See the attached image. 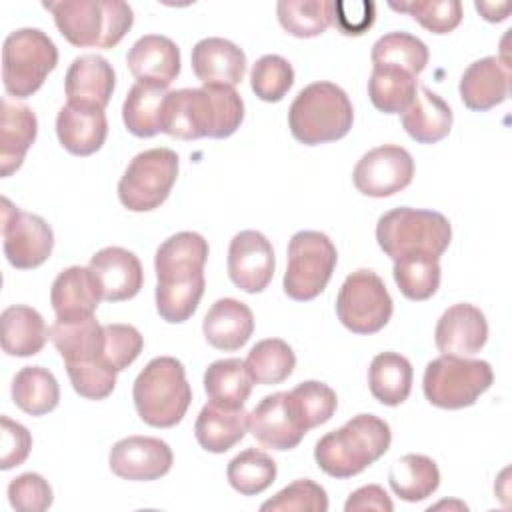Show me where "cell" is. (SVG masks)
I'll return each mask as SVG.
<instances>
[{
    "instance_id": "obj_16",
    "label": "cell",
    "mask_w": 512,
    "mask_h": 512,
    "mask_svg": "<svg viewBox=\"0 0 512 512\" xmlns=\"http://www.w3.org/2000/svg\"><path fill=\"white\" fill-rule=\"evenodd\" d=\"M88 268L96 276L102 290V300L122 302L134 298L144 284V270L138 256L120 246L98 250Z\"/></svg>"
},
{
    "instance_id": "obj_19",
    "label": "cell",
    "mask_w": 512,
    "mask_h": 512,
    "mask_svg": "<svg viewBox=\"0 0 512 512\" xmlns=\"http://www.w3.org/2000/svg\"><path fill=\"white\" fill-rule=\"evenodd\" d=\"M116 76L112 64L98 54H82L72 60L64 90L68 104L104 110L112 98Z\"/></svg>"
},
{
    "instance_id": "obj_9",
    "label": "cell",
    "mask_w": 512,
    "mask_h": 512,
    "mask_svg": "<svg viewBox=\"0 0 512 512\" xmlns=\"http://www.w3.org/2000/svg\"><path fill=\"white\" fill-rule=\"evenodd\" d=\"M336 262V246L324 232H296L288 244V266L282 282L286 296L298 302L320 296L332 278Z\"/></svg>"
},
{
    "instance_id": "obj_38",
    "label": "cell",
    "mask_w": 512,
    "mask_h": 512,
    "mask_svg": "<svg viewBox=\"0 0 512 512\" xmlns=\"http://www.w3.org/2000/svg\"><path fill=\"white\" fill-rule=\"evenodd\" d=\"M244 364L254 384L268 386L284 382L294 372L296 356L288 342L280 338H266L250 348Z\"/></svg>"
},
{
    "instance_id": "obj_8",
    "label": "cell",
    "mask_w": 512,
    "mask_h": 512,
    "mask_svg": "<svg viewBox=\"0 0 512 512\" xmlns=\"http://www.w3.org/2000/svg\"><path fill=\"white\" fill-rule=\"evenodd\" d=\"M492 380L494 372L486 360L442 354L428 362L422 388L430 404L458 410L472 406L492 386Z\"/></svg>"
},
{
    "instance_id": "obj_36",
    "label": "cell",
    "mask_w": 512,
    "mask_h": 512,
    "mask_svg": "<svg viewBox=\"0 0 512 512\" xmlns=\"http://www.w3.org/2000/svg\"><path fill=\"white\" fill-rule=\"evenodd\" d=\"M254 380L240 358H222L212 362L204 372V390L210 402L240 408L252 392Z\"/></svg>"
},
{
    "instance_id": "obj_27",
    "label": "cell",
    "mask_w": 512,
    "mask_h": 512,
    "mask_svg": "<svg viewBox=\"0 0 512 512\" xmlns=\"http://www.w3.org/2000/svg\"><path fill=\"white\" fill-rule=\"evenodd\" d=\"M38 132V120L30 106L12 104L2 100V124H0V174L2 178L16 172L28 148L34 144Z\"/></svg>"
},
{
    "instance_id": "obj_15",
    "label": "cell",
    "mask_w": 512,
    "mask_h": 512,
    "mask_svg": "<svg viewBox=\"0 0 512 512\" xmlns=\"http://www.w3.org/2000/svg\"><path fill=\"white\" fill-rule=\"evenodd\" d=\"M274 250L258 230H242L230 240L228 276L244 292H262L274 276Z\"/></svg>"
},
{
    "instance_id": "obj_43",
    "label": "cell",
    "mask_w": 512,
    "mask_h": 512,
    "mask_svg": "<svg viewBox=\"0 0 512 512\" xmlns=\"http://www.w3.org/2000/svg\"><path fill=\"white\" fill-rule=\"evenodd\" d=\"M276 462L258 448H246L228 462L230 486L242 496H256L276 480Z\"/></svg>"
},
{
    "instance_id": "obj_46",
    "label": "cell",
    "mask_w": 512,
    "mask_h": 512,
    "mask_svg": "<svg viewBox=\"0 0 512 512\" xmlns=\"http://www.w3.org/2000/svg\"><path fill=\"white\" fill-rule=\"evenodd\" d=\"M396 12L410 14L422 28L434 34L452 32L462 20L460 0H412V2H388Z\"/></svg>"
},
{
    "instance_id": "obj_2",
    "label": "cell",
    "mask_w": 512,
    "mask_h": 512,
    "mask_svg": "<svg viewBox=\"0 0 512 512\" xmlns=\"http://www.w3.org/2000/svg\"><path fill=\"white\" fill-rule=\"evenodd\" d=\"M390 442L388 422L374 414H358L316 442L314 460L332 478H352L384 456Z\"/></svg>"
},
{
    "instance_id": "obj_23",
    "label": "cell",
    "mask_w": 512,
    "mask_h": 512,
    "mask_svg": "<svg viewBox=\"0 0 512 512\" xmlns=\"http://www.w3.org/2000/svg\"><path fill=\"white\" fill-rule=\"evenodd\" d=\"M100 300L102 290L88 266H70L52 282L50 304L56 312V320L70 322L94 316Z\"/></svg>"
},
{
    "instance_id": "obj_52",
    "label": "cell",
    "mask_w": 512,
    "mask_h": 512,
    "mask_svg": "<svg viewBox=\"0 0 512 512\" xmlns=\"http://www.w3.org/2000/svg\"><path fill=\"white\" fill-rule=\"evenodd\" d=\"M2 424V458L0 468L10 470L14 466H20L32 448V436L26 430V426L10 420L8 416L0 418Z\"/></svg>"
},
{
    "instance_id": "obj_48",
    "label": "cell",
    "mask_w": 512,
    "mask_h": 512,
    "mask_svg": "<svg viewBox=\"0 0 512 512\" xmlns=\"http://www.w3.org/2000/svg\"><path fill=\"white\" fill-rule=\"evenodd\" d=\"M102 332V358L112 370L122 372L140 356L144 348V338L134 326L104 324Z\"/></svg>"
},
{
    "instance_id": "obj_35",
    "label": "cell",
    "mask_w": 512,
    "mask_h": 512,
    "mask_svg": "<svg viewBox=\"0 0 512 512\" xmlns=\"http://www.w3.org/2000/svg\"><path fill=\"white\" fill-rule=\"evenodd\" d=\"M388 482L402 500L420 502L432 496L440 486V470L436 462L424 454H406L392 464Z\"/></svg>"
},
{
    "instance_id": "obj_25",
    "label": "cell",
    "mask_w": 512,
    "mask_h": 512,
    "mask_svg": "<svg viewBox=\"0 0 512 512\" xmlns=\"http://www.w3.org/2000/svg\"><path fill=\"white\" fill-rule=\"evenodd\" d=\"M208 258V242L198 232H178L166 238L154 256V270L158 282L188 280L204 274Z\"/></svg>"
},
{
    "instance_id": "obj_14",
    "label": "cell",
    "mask_w": 512,
    "mask_h": 512,
    "mask_svg": "<svg viewBox=\"0 0 512 512\" xmlns=\"http://www.w3.org/2000/svg\"><path fill=\"white\" fill-rule=\"evenodd\" d=\"M174 454L170 446L154 436H128L118 440L108 454L110 470L124 480L150 482L170 472Z\"/></svg>"
},
{
    "instance_id": "obj_12",
    "label": "cell",
    "mask_w": 512,
    "mask_h": 512,
    "mask_svg": "<svg viewBox=\"0 0 512 512\" xmlns=\"http://www.w3.org/2000/svg\"><path fill=\"white\" fill-rule=\"evenodd\" d=\"M2 238L4 256L18 270L44 264L54 248L50 224L38 214L16 208L8 198H2Z\"/></svg>"
},
{
    "instance_id": "obj_50",
    "label": "cell",
    "mask_w": 512,
    "mask_h": 512,
    "mask_svg": "<svg viewBox=\"0 0 512 512\" xmlns=\"http://www.w3.org/2000/svg\"><path fill=\"white\" fill-rule=\"evenodd\" d=\"M8 500L14 510L44 512L52 506L54 496L50 484L40 474L26 472L8 484Z\"/></svg>"
},
{
    "instance_id": "obj_17",
    "label": "cell",
    "mask_w": 512,
    "mask_h": 512,
    "mask_svg": "<svg viewBox=\"0 0 512 512\" xmlns=\"http://www.w3.org/2000/svg\"><path fill=\"white\" fill-rule=\"evenodd\" d=\"M488 338V322L480 308L468 302L450 306L438 320L434 342L442 354L472 356Z\"/></svg>"
},
{
    "instance_id": "obj_34",
    "label": "cell",
    "mask_w": 512,
    "mask_h": 512,
    "mask_svg": "<svg viewBox=\"0 0 512 512\" xmlns=\"http://www.w3.org/2000/svg\"><path fill=\"white\" fill-rule=\"evenodd\" d=\"M12 400L22 412L30 416H44L58 406V380L48 368L24 366L12 380Z\"/></svg>"
},
{
    "instance_id": "obj_45",
    "label": "cell",
    "mask_w": 512,
    "mask_h": 512,
    "mask_svg": "<svg viewBox=\"0 0 512 512\" xmlns=\"http://www.w3.org/2000/svg\"><path fill=\"white\" fill-rule=\"evenodd\" d=\"M294 84L292 64L278 56L266 54L256 60L250 72L252 92L264 102H280Z\"/></svg>"
},
{
    "instance_id": "obj_26",
    "label": "cell",
    "mask_w": 512,
    "mask_h": 512,
    "mask_svg": "<svg viewBox=\"0 0 512 512\" xmlns=\"http://www.w3.org/2000/svg\"><path fill=\"white\" fill-rule=\"evenodd\" d=\"M202 332L206 342L218 350H240L254 332L252 310L236 298H220L206 312Z\"/></svg>"
},
{
    "instance_id": "obj_4",
    "label": "cell",
    "mask_w": 512,
    "mask_h": 512,
    "mask_svg": "<svg viewBox=\"0 0 512 512\" xmlns=\"http://www.w3.org/2000/svg\"><path fill=\"white\" fill-rule=\"evenodd\" d=\"M354 122V108L348 94L332 82H312L298 92L288 110L292 136L316 146L344 138Z\"/></svg>"
},
{
    "instance_id": "obj_47",
    "label": "cell",
    "mask_w": 512,
    "mask_h": 512,
    "mask_svg": "<svg viewBox=\"0 0 512 512\" xmlns=\"http://www.w3.org/2000/svg\"><path fill=\"white\" fill-rule=\"evenodd\" d=\"M262 512H286V510H296V512H326L328 510V496L326 490L316 484L314 480L302 478L294 480L280 492H276L270 500H266L260 506Z\"/></svg>"
},
{
    "instance_id": "obj_40",
    "label": "cell",
    "mask_w": 512,
    "mask_h": 512,
    "mask_svg": "<svg viewBox=\"0 0 512 512\" xmlns=\"http://www.w3.org/2000/svg\"><path fill=\"white\" fill-rule=\"evenodd\" d=\"M374 66H390L418 76L428 64V46L408 32H388L380 36L370 52Z\"/></svg>"
},
{
    "instance_id": "obj_24",
    "label": "cell",
    "mask_w": 512,
    "mask_h": 512,
    "mask_svg": "<svg viewBox=\"0 0 512 512\" xmlns=\"http://www.w3.org/2000/svg\"><path fill=\"white\" fill-rule=\"evenodd\" d=\"M56 134L70 154L90 156L102 148L108 136V120L100 108L66 102L56 116Z\"/></svg>"
},
{
    "instance_id": "obj_54",
    "label": "cell",
    "mask_w": 512,
    "mask_h": 512,
    "mask_svg": "<svg viewBox=\"0 0 512 512\" xmlns=\"http://www.w3.org/2000/svg\"><path fill=\"white\" fill-rule=\"evenodd\" d=\"M476 10L488 20V22H502L508 18L510 12V4L502 2V4H494V2H476Z\"/></svg>"
},
{
    "instance_id": "obj_3",
    "label": "cell",
    "mask_w": 512,
    "mask_h": 512,
    "mask_svg": "<svg viewBox=\"0 0 512 512\" xmlns=\"http://www.w3.org/2000/svg\"><path fill=\"white\" fill-rule=\"evenodd\" d=\"M44 8L78 48H114L134 24V12L122 0H60L44 2Z\"/></svg>"
},
{
    "instance_id": "obj_5",
    "label": "cell",
    "mask_w": 512,
    "mask_h": 512,
    "mask_svg": "<svg viewBox=\"0 0 512 512\" xmlns=\"http://www.w3.org/2000/svg\"><path fill=\"white\" fill-rule=\"evenodd\" d=\"M132 398L140 420L148 426H176L192 402V388L182 362L172 356L152 358L136 376Z\"/></svg>"
},
{
    "instance_id": "obj_1",
    "label": "cell",
    "mask_w": 512,
    "mask_h": 512,
    "mask_svg": "<svg viewBox=\"0 0 512 512\" xmlns=\"http://www.w3.org/2000/svg\"><path fill=\"white\" fill-rule=\"evenodd\" d=\"M244 120V102L232 86L180 88L166 94L162 132L180 140L228 138Z\"/></svg>"
},
{
    "instance_id": "obj_29",
    "label": "cell",
    "mask_w": 512,
    "mask_h": 512,
    "mask_svg": "<svg viewBox=\"0 0 512 512\" xmlns=\"http://www.w3.org/2000/svg\"><path fill=\"white\" fill-rule=\"evenodd\" d=\"M248 430V412L244 406L240 408H226L214 402H208L202 406L196 424L194 434L198 444L206 452L222 454L236 446Z\"/></svg>"
},
{
    "instance_id": "obj_32",
    "label": "cell",
    "mask_w": 512,
    "mask_h": 512,
    "mask_svg": "<svg viewBox=\"0 0 512 512\" xmlns=\"http://www.w3.org/2000/svg\"><path fill=\"white\" fill-rule=\"evenodd\" d=\"M414 370L406 356L398 352H380L368 368V386L372 396L384 406L402 404L412 390Z\"/></svg>"
},
{
    "instance_id": "obj_37",
    "label": "cell",
    "mask_w": 512,
    "mask_h": 512,
    "mask_svg": "<svg viewBox=\"0 0 512 512\" xmlns=\"http://www.w3.org/2000/svg\"><path fill=\"white\" fill-rule=\"evenodd\" d=\"M418 92V76L390 66H374L368 80L370 102L384 114H402Z\"/></svg>"
},
{
    "instance_id": "obj_51",
    "label": "cell",
    "mask_w": 512,
    "mask_h": 512,
    "mask_svg": "<svg viewBox=\"0 0 512 512\" xmlns=\"http://www.w3.org/2000/svg\"><path fill=\"white\" fill-rule=\"evenodd\" d=\"M332 18L342 34L360 36L372 28L376 20V4L370 0H344L334 2Z\"/></svg>"
},
{
    "instance_id": "obj_21",
    "label": "cell",
    "mask_w": 512,
    "mask_h": 512,
    "mask_svg": "<svg viewBox=\"0 0 512 512\" xmlns=\"http://www.w3.org/2000/svg\"><path fill=\"white\" fill-rule=\"evenodd\" d=\"M192 70L204 86H236L246 74V54L218 36L202 38L192 48Z\"/></svg>"
},
{
    "instance_id": "obj_18",
    "label": "cell",
    "mask_w": 512,
    "mask_h": 512,
    "mask_svg": "<svg viewBox=\"0 0 512 512\" xmlns=\"http://www.w3.org/2000/svg\"><path fill=\"white\" fill-rule=\"evenodd\" d=\"M248 428L264 448L272 450H292L306 434L288 406L286 392L264 396L248 414Z\"/></svg>"
},
{
    "instance_id": "obj_33",
    "label": "cell",
    "mask_w": 512,
    "mask_h": 512,
    "mask_svg": "<svg viewBox=\"0 0 512 512\" xmlns=\"http://www.w3.org/2000/svg\"><path fill=\"white\" fill-rule=\"evenodd\" d=\"M166 88L136 82L122 104V120L130 134L138 138H152L162 132V110Z\"/></svg>"
},
{
    "instance_id": "obj_10",
    "label": "cell",
    "mask_w": 512,
    "mask_h": 512,
    "mask_svg": "<svg viewBox=\"0 0 512 512\" xmlns=\"http://www.w3.org/2000/svg\"><path fill=\"white\" fill-rule=\"evenodd\" d=\"M178 176V154L150 148L136 154L118 182V198L132 212H150L168 196Z\"/></svg>"
},
{
    "instance_id": "obj_39",
    "label": "cell",
    "mask_w": 512,
    "mask_h": 512,
    "mask_svg": "<svg viewBox=\"0 0 512 512\" xmlns=\"http://www.w3.org/2000/svg\"><path fill=\"white\" fill-rule=\"evenodd\" d=\"M288 406L304 432L328 422L338 406L336 392L318 380L300 382L296 388L286 392Z\"/></svg>"
},
{
    "instance_id": "obj_6",
    "label": "cell",
    "mask_w": 512,
    "mask_h": 512,
    "mask_svg": "<svg viewBox=\"0 0 512 512\" xmlns=\"http://www.w3.org/2000/svg\"><path fill=\"white\" fill-rule=\"evenodd\" d=\"M376 240L392 260L428 254L440 258L452 240L448 218L436 210L394 208L378 218Z\"/></svg>"
},
{
    "instance_id": "obj_7",
    "label": "cell",
    "mask_w": 512,
    "mask_h": 512,
    "mask_svg": "<svg viewBox=\"0 0 512 512\" xmlns=\"http://www.w3.org/2000/svg\"><path fill=\"white\" fill-rule=\"evenodd\" d=\"M58 64V48L38 28L10 32L2 46V80L12 98L32 96Z\"/></svg>"
},
{
    "instance_id": "obj_53",
    "label": "cell",
    "mask_w": 512,
    "mask_h": 512,
    "mask_svg": "<svg viewBox=\"0 0 512 512\" xmlns=\"http://www.w3.org/2000/svg\"><path fill=\"white\" fill-rule=\"evenodd\" d=\"M346 512H360V510H378V512H392L394 504L388 498L386 490L378 484H368L362 486L358 490H354L346 504H344Z\"/></svg>"
},
{
    "instance_id": "obj_22",
    "label": "cell",
    "mask_w": 512,
    "mask_h": 512,
    "mask_svg": "<svg viewBox=\"0 0 512 512\" xmlns=\"http://www.w3.org/2000/svg\"><path fill=\"white\" fill-rule=\"evenodd\" d=\"M458 90L466 108L486 112L508 98L510 66L498 56L480 58L464 70Z\"/></svg>"
},
{
    "instance_id": "obj_41",
    "label": "cell",
    "mask_w": 512,
    "mask_h": 512,
    "mask_svg": "<svg viewBox=\"0 0 512 512\" xmlns=\"http://www.w3.org/2000/svg\"><path fill=\"white\" fill-rule=\"evenodd\" d=\"M334 2L328 0H280L276 14L280 26L296 38H314L334 22Z\"/></svg>"
},
{
    "instance_id": "obj_13",
    "label": "cell",
    "mask_w": 512,
    "mask_h": 512,
    "mask_svg": "<svg viewBox=\"0 0 512 512\" xmlns=\"http://www.w3.org/2000/svg\"><path fill=\"white\" fill-rule=\"evenodd\" d=\"M414 176L410 152L396 144H384L368 150L354 166L352 180L360 194L386 198L404 190Z\"/></svg>"
},
{
    "instance_id": "obj_31",
    "label": "cell",
    "mask_w": 512,
    "mask_h": 512,
    "mask_svg": "<svg viewBox=\"0 0 512 512\" xmlns=\"http://www.w3.org/2000/svg\"><path fill=\"white\" fill-rule=\"evenodd\" d=\"M102 336V324L96 320V316L70 322L56 320L50 326V340L60 352L66 366L84 362H104Z\"/></svg>"
},
{
    "instance_id": "obj_28",
    "label": "cell",
    "mask_w": 512,
    "mask_h": 512,
    "mask_svg": "<svg viewBox=\"0 0 512 512\" xmlns=\"http://www.w3.org/2000/svg\"><path fill=\"white\" fill-rule=\"evenodd\" d=\"M452 108L430 88L418 86L412 104L400 114L402 128L420 144H434L450 134Z\"/></svg>"
},
{
    "instance_id": "obj_49",
    "label": "cell",
    "mask_w": 512,
    "mask_h": 512,
    "mask_svg": "<svg viewBox=\"0 0 512 512\" xmlns=\"http://www.w3.org/2000/svg\"><path fill=\"white\" fill-rule=\"evenodd\" d=\"M66 372L76 394L88 400L108 398L116 386V374H118L106 362L68 364Z\"/></svg>"
},
{
    "instance_id": "obj_20",
    "label": "cell",
    "mask_w": 512,
    "mask_h": 512,
    "mask_svg": "<svg viewBox=\"0 0 512 512\" xmlns=\"http://www.w3.org/2000/svg\"><path fill=\"white\" fill-rule=\"evenodd\" d=\"M126 64L138 82L168 88L180 74V48L168 36L146 34L132 44Z\"/></svg>"
},
{
    "instance_id": "obj_42",
    "label": "cell",
    "mask_w": 512,
    "mask_h": 512,
    "mask_svg": "<svg viewBox=\"0 0 512 512\" xmlns=\"http://www.w3.org/2000/svg\"><path fill=\"white\" fill-rule=\"evenodd\" d=\"M394 280L408 300H428L440 286V258L414 254L394 260Z\"/></svg>"
},
{
    "instance_id": "obj_44",
    "label": "cell",
    "mask_w": 512,
    "mask_h": 512,
    "mask_svg": "<svg viewBox=\"0 0 512 512\" xmlns=\"http://www.w3.org/2000/svg\"><path fill=\"white\" fill-rule=\"evenodd\" d=\"M204 274H196L188 280L158 282L156 286V310L162 320L170 324L186 322L198 308L204 294Z\"/></svg>"
},
{
    "instance_id": "obj_11",
    "label": "cell",
    "mask_w": 512,
    "mask_h": 512,
    "mask_svg": "<svg viewBox=\"0 0 512 512\" xmlns=\"http://www.w3.org/2000/svg\"><path fill=\"white\" fill-rule=\"evenodd\" d=\"M392 310V296L376 272L362 268L342 282L336 298V314L350 332H380L388 324Z\"/></svg>"
},
{
    "instance_id": "obj_30",
    "label": "cell",
    "mask_w": 512,
    "mask_h": 512,
    "mask_svg": "<svg viewBox=\"0 0 512 512\" xmlns=\"http://www.w3.org/2000/svg\"><path fill=\"white\" fill-rule=\"evenodd\" d=\"M2 350L8 356H34L38 354L46 340L50 338V328L46 326L42 314L24 304L8 306L2 316Z\"/></svg>"
}]
</instances>
